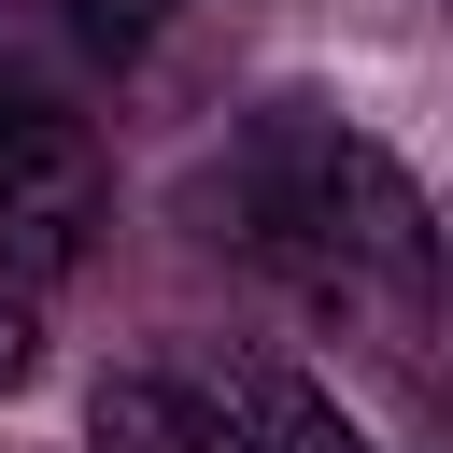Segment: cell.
I'll list each match as a JSON object with an SVG mask.
<instances>
[{
	"label": "cell",
	"instance_id": "1",
	"mask_svg": "<svg viewBox=\"0 0 453 453\" xmlns=\"http://www.w3.org/2000/svg\"><path fill=\"white\" fill-rule=\"evenodd\" d=\"M212 212H226V241H241L269 283H297L311 311H411V297L439 283V212H425V184H411L354 113H326V99L241 113V142H226V170H212Z\"/></svg>",
	"mask_w": 453,
	"mask_h": 453
},
{
	"label": "cell",
	"instance_id": "4",
	"mask_svg": "<svg viewBox=\"0 0 453 453\" xmlns=\"http://www.w3.org/2000/svg\"><path fill=\"white\" fill-rule=\"evenodd\" d=\"M226 396H241V425L269 439V453H382L326 382H297V368H226Z\"/></svg>",
	"mask_w": 453,
	"mask_h": 453
},
{
	"label": "cell",
	"instance_id": "5",
	"mask_svg": "<svg viewBox=\"0 0 453 453\" xmlns=\"http://www.w3.org/2000/svg\"><path fill=\"white\" fill-rule=\"evenodd\" d=\"M28 368H42V283H28V269H0V396H14Z\"/></svg>",
	"mask_w": 453,
	"mask_h": 453
},
{
	"label": "cell",
	"instance_id": "3",
	"mask_svg": "<svg viewBox=\"0 0 453 453\" xmlns=\"http://www.w3.org/2000/svg\"><path fill=\"white\" fill-rule=\"evenodd\" d=\"M85 439H99V453H269V439L241 425V396L198 382V368H113V382L85 396Z\"/></svg>",
	"mask_w": 453,
	"mask_h": 453
},
{
	"label": "cell",
	"instance_id": "6",
	"mask_svg": "<svg viewBox=\"0 0 453 453\" xmlns=\"http://www.w3.org/2000/svg\"><path fill=\"white\" fill-rule=\"evenodd\" d=\"M71 14H85V42H113V57H127V42H156V28H170V14H198V0H71Z\"/></svg>",
	"mask_w": 453,
	"mask_h": 453
},
{
	"label": "cell",
	"instance_id": "2",
	"mask_svg": "<svg viewBox=\"0 0 453 453\" xmlns=\"http://www.w3.org/2000/svg\"><path fill=\"white\" fill-rule=\"evenodd\" d=\"M85 241H99V156L28 71H0V269L57 283L85 269Z\"/></svg>",
	"mask_w": 453,
	"mask_h": 453
}]
</instances>
